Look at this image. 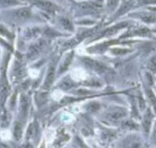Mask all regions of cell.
<instances>
[{
	"mask_svg": "<svg viewBox=\"0 0 156 148\" xmlns=\"http://www.w3.org/2000/svg\"><path fill=\"white\" fill-rule=\"evenodd\" d=\"M18 0H0V5L2 7H10L14 6L19 4Z\"/></svg>",
	"mask_w": 156,
	"mask_h": 148,
	"instance_id": "2e32d148",
	"label": "cell"
},
{
	"mask_svg": "<svg viewBox=\"0 0 156 148\" xmlns=\"http://www.w3.org/2000/svg\"><path fill=\"white\" fill-rule=\"evenodd\" d=\"M128 25V23L127 22H123L120 23H119L117 25L114 26V27H112V28H109L107 30H105V32L102 34V37H107V36H111L114 35L115 33L118 32V30L119 29H123V28H125L126 26Z\"/></svg>",
	"mask_w": 156,
	"mask_h": 148,
	"instance_id": "ba28073f",
	"label": "cell"
},
{
	"mask_svg": "<svg viewBox=\"0 0 156 148\" xmlns=\"http://www.w3.org/2000/svg\"><path fill=\"white\" fill-rule=\"evenodd\" d=\"M151 121H152V114L150 112V110H147V113L143 121V126L144 129V132L149 133L151 128Z\"/></svg>",
	"mask_w": 156,
	"mask_h": 148,
	"instance_id": "9c48e42d",
	"label": "cell"
},
{
	"mask_svg": "<svg viewBox=\"0 0 156 148\" xmlns=\"http://www.w3.org/2000/svg\"><path fill=\"white\" fill-rule=\"evenodd\" d=\"M96 5L89 3H83L80 5V9L85 13H94L96 11Z\"/></svg>",
	"mask_w": 156,
	"mask_h": 148,
	"instance_id": "8fae6325",
	"label": "cell"
},
{
	"mask_svg": "<svg viewBox=\"0 0 156 148\" xmlns=\"http://www.w3.org/2000/svg\"><path fill=\"white\" fill-rule=\"evenodd\" d=\"M46 45V42H45L44 39H40L38 40V42H36L35 44L29 48L28 54H27V57L29 59H34L35 57H37L41 51L44 49V48Z\"/></svg>",
	"mask_w": 156,
	"mask_h": 148,
	"instance_id": "7a4b0ae2",
	"label": "cell"
},
{
	"mask_svg": "<svg viewBox=\"0 0 156 148\" xmlns=\"http://www.w3.org/2000/svg\"><path fill=\"white\" fill-rule=\"evenodd\" d=\"M125 115H126V111L124 109L118 108V109L110 110L107 114V119L110 121H113V122H116V121H119L123 119Z\"/></svg>",
	"mask_w": 156,
	"mask_h": 148,
	"instance_id": "3957f363",
	"label": "cell"
},
{
	"mask_svg": "<svg viewBox=\"0 0 156 148\" xmlns=\"http://www.w3.org/2000/svg\"><path fill=\"white\" fill-rule=\"evenodd\" d=\"M72 60H73V55L70 54V55H68L67 57L65 58V60L63 61V63L60 64V66L58 68V73L59 74L64 73V71L67 70L68 68H69V66L71 64V62H72Z\"/></svg>",
	"mask_w": 156,
	"mask_h": 148,
	"instance_id": "30bf717a",
	"label": "cell"
},
{
	"mask_svg": "<svg viewBox=\"0 0 156 148\" xmlns=\"http://www.w3.org/2000/svg\"><path fill=\"white\" fill-rule=\"evenodd\" d=\"M123 127L126 129H136L137 128V125L133 121H125L123 122Z\"/></svg>",
	"mask_w": 156,
	"mask_h": 148,
	"instance_id": "44dd1931",
	"label": "cell"
},
{
	"mask_svg": "<svg viewBox=\"0 0 156 148\" xmlns=\"http://www.w3.org/2000/svg\"><path fill=\"white\" fill-rule=\"evenodd\" d=\"M8 94H9L8 87L4 85L1 87V90H0V101H1V104L3 103V101L6 99Z\"/></svg>",
	"mask_w": 156,
	"mask_h": 148,
	"instance_id": "e0dca14e",
	"label": "cell"
},
{
	"mask_svg": "<svg viewBox=\"0 0 156 148\" xmlns=\"http://www.w3.org/2000/svg\"><path fill=\"white\" fill-rule=\"evenodd\" d=\"M126 148H148V146L143 144L140 140L136 137H131L126 140L125 142Z\"/></svg>",
	"mask_w": 156,
	"mask_h": 148,
	"instance_id": "52a82bcc",
	"label": "cell"
},
{
	"mask_svg": "<svg viewBox=\"0 0 156 148\" xmlns=\"http://www.w3.org/2000/svg\"><path fill=\"white\" fill-rule=\"evenodd\" d=\"M35 135H36V127H35L34 124L30 125L27 131V138L28 139H34Z\"/></svg>",
	"mask_w": 156,
	"mask_h": 148,
	"instance_id": "ac0fdd59",
	"label": "cell"
},
{
	"mask_svg": "<svg viewBox=\"0 0 156 148\" xmlns=\"http://www.w3.org/2000/svg\"><path fill=\"white\" fill-rule=\"evenodd\" d=\"M147 94H148V96H149V98H150V101L152 102V104H153V105H154V106H155L156 105V97H155V96H154V94L153 93V91H152V90H148V92H147Z\"/></svg>",
	"mask_w": 156,
	"mask_h": 148,
	"instance_id": "cb8c5ba5",
	"label": "cell"
},
{
	"mask_svg": "<svg viewBox=\"0 0 156 148\" xmlns=\"http://www.w3.org/2000/svg\"><path fill=\"white\" fill-rule=\"evenodd\" d=\"M34 3L42 9L45 10V11H54V10L57 9L58 7L48 0H35Z\"/></svg>",
	"mask_w": 156,
	"mask_h": 148,
	"instance_id": "8992f818",
	"label": "cell"
},
{
	"mask_svg": "<svg viewBox=\"0 0 156 148\" xmlns=\"http://www.w3.org/2000/svg\"><path fill=\"white\" fill-rule=\"evenodd\" d=\"M38 32H39V29H37V28L29 29L25 32V36L28 38H31V37L36 35Z\"/></svg>",
	"mask_w": 156,
	"mask_h": 148,
	"instance_id": "7402d4cb",
	"label": "cell"
},
{
	"mask_svg": "<svg viewBox=\"0 0 156 148\" xmlns=\"http://www.w3.org/2000/svg\"><path fill=\"white\" fill-rule=\"evenodd\" d=\"M112 52L115 55H124V54L128 53L129 50H127V49H115L112 50Z\"/></svg>",
	"mask_w": 156,
	"mask_h": 148,
	"instance_id": "d4e9b609",
	"label": "cell"
},
{
	"mask_svg": "<svg viewBox=\"0 0 156 148\" xmlns=\"http://www.w3.org/2000/svg\"><path fill=\"white\" fill-rule=\"evenodd\" d=\"M145 77H146V81L147 82L149 83L150 85L153 84V77H152V75L149 73H147L146 75H145Z\"/></svg>",
	"mask_w": 156,
	"mask_h": 148,
	"instance_id": "83f0119b",
	"label": "cell"
},
{
	"mask_svg": "<svg viewBox=\"0 0 156 148\" xmlns=\"http://www.w3.org/2000/svg\"><path fill=\"white\" fill-rule=\"evenodd\" d=\"M150 9L151 11H153V12H156V7H152V8H150Z\"/></svg>",
	"mask_w": 156,
	"mask_h": 148,
	"instance_id": "1f68e13d",
	"label": "cell"
},
{
	"mask_svg": "<svg viewBox=\"0 0 156 148\" xmlns=\"http://www.w3.org/2000/svg\"><path fill=\"white\" fill-rule=\"evenodd\" d=\"M138 102H139V106H140V110H144L145 108V101L144 100V98L142 96L139 97L138 99Z\"/></svg>",
	"mask_w": 156,
	"mask_h": 148,
	"instance_id": "484cf974",
	"label": "cell"
},
{
	"mask_svg": "<svg viewBox=\"0 0 156 148\" xmlns=\"http://www.w3.org/2000/svg\"><path fill=\"white\" fill-rule=\"evenodd\" d=\"M31 15H32L31 11L28 8H23V9H17L13 13V18L16 20H19V21L29 20Z\"/></svg>",
	"mask_w": 156,
	"mask_h": 148,
	"instance_id": "5b68a950",
	"label": "cell"
},
{
	"mask_svg": "<svg viewBox=\"0 0 156 148\" xmlns=\"http://www.w3.org/2000/svg\"><path fill=\"white\" fill-rule=\"evenodd\" d=\"M131 7V3H124L121 7H120V9L118 11V13H116V16H120L122 14H124L125 12H127L128 10L130 9Z\"/></svg>",
	"mask_w": 156,
	"mask_h": 148,
	"instance_id": "d6986e66",
	"label": "cell"
},
{
	"mask_svg": "<svg viewBox=\"0 0 156 148\" xmlns=\"http://www.w3.org/2000/svg\"><path fill=\"white\" fill-rule=\"evenodd\" d=\"M54 76H55V64H51L48 68L47 76L45 78L44 83L43 85V88L45 90H48L51 87L53 82H54Z\"/></svg>",
	"mask_w": 156,
	"mask_h": 148,
	"instance_id": "277c9868",
	"label": "cell"
},
{
	"mask_svg": "<svg viewBox=\"0 0 156 148\" xmlns=\"http://www.w3.org/2000/svg\"><path fill=\"white\" fill-rule=\"evenodd\" d=\"M60 23L62 26L64 27V29H66L67 30H73V23H71L69 20H68L66 18H61L60 19Z\"/></svg>",
	"mask_w": 156,
	"mask_h": 148,
	"instance_id": "9a60e30c",
	"label": "cell"
},
{
	"mask_svg": "<svg viewBox=\"0 0 156 148\" xmlns=\"http://www.w3.org/2000/svg\"><path fill=\"white\" fill-rule=\"evenodd\" d=\"M21 148H34L33 147L32 145H30L29 143H27V144H24L23 146H22V147Z\"/></svg>",
	"mask_w": 156,
	"mask_h": 148,
	"instance_id": "f546056e",
	"label": "cell"
},
{
	"mask_svg": "<svg viewBox=\"0 0 156 148\" xmlns=\"http://www.w3.org/2000/svg\"><path fill=\"white\" fill-rule=\"evenodd\" d=\"M83 63L86 67L89 68V70H92L95 71L97 73H103V72H105L106 70H107L102 63L91 60L89 58L83 59Z\"/></svg>",
	"mask_w": 156,
	"mask_h": 148,
	"instance_id": "6da1fadb",
	"label": "cell"
},
{
	"mask_svg": "<svg viewBox=\"0 0 156 148\" xmlns=\"http://www.w3.org/2000/svg\"><path fill=\"white\" fill-rule=\"evenodd\" d=\"M78 93H80V95H86V94H89V91L87 90H80L77 91Z\"/></svg>",
	"mask_w": 156,
	"mask_h": 148,
	"instance_id": "f1b7e54d",
	"label": "cell"
},
{
	"mask_svg": "<svg viewBox=\"0 0 156 148\" xmlns=\"http://www.w3.org/2000/svg\"><path fill=\"white\" fill-rule=\"evenodd\" d=\"M154 140L156 141V125L155 127H154Z\"/></svg>",
	"mask_w": 156,
	"mask_h": 148,
	"instance_id": "4dcf8cb0",
	"label": "cell"
},
{
	"mask_svg": "<svg viewBox=\"0 0 156 148\" xmlns=\"http://www.w3.org/2000/svg\"><path fill=\"white\" fill-rule=\"evenodd\" d=\"M114 137V134L113 133H104L103 134V138L105 141H109Z\"/></svg>",
	"mask_w": 156,
	"mask_h": 148,
	"instance_id": "4316f807",
	"label": "cell"
},
{
	"mask_svg": "<svg viewBox=\"0 0 156 148\" xmlns=\"http://www.w3.org/2000/svg\"><path fill=\"white\" fill-rule=\"evenodd\" d=\"M29 101L26 96H22L21 98V113L23 116H25L29 110Z\"/></svg>",
	"mask_w": 156,
	"mask_h": 148,
	"instance_id": "4fadbf2b",
	"label": "cell"
},
{
	"mask_svg": "<svg viewBox=\"0 0 156 148\" xmlns=\"http://www.w3.org/2000/svg\"><path fill=\"white\" fill-rule=\"evenodd\" d=\"M74 83H73V81H71L69 79H64L63 81H61V83L59 84V87H60L61 89H63V90H69L71 88H73L74 87Z\"/></svg>",
	"mask_w": 156,
	"mask_h": 148,
	"instance_id": "5bb4252c",
	"label": "cell"
},
{
	"mask_svg": "<svg viewBox=\"0 0 156 148\" xmlns=\"http://www.w3.org/2000/svg\"><path fill=\"white\" fill-rule=\"evenodd\" d=\"M148 68L150 69V71L154 73L156 72V56H154L150 59V61L148 63Z\"/></svg>",
	"mask_w": 156,
	"mask_h": 148,
	"instance_id": "ffe728a7",
	"label": "cell"
},
{
	"mask_svg": "<svg viewBox=\"0 0 156 148\" xmlns=\"http://www.w3.org/2000/svg\"><path fill=\"white\" fill-rule=\"evenodd\" d=\"M0 148H8L6 146H4V145H0Z\"/></svg>",
	"mask_w": 156,
	"mask_h": 148,
	"instance_id": "d6a6232c",
	"label": "cell"
},
{
	"mask_svg": "<svg viewBox=\"0 0 156 148\" xmlns=\"http://www.w3.org/2000/svg\"><path fill=\"white\" fill-rule=\"evenodd\" d=\"M99 109V105L96 102H93L90 103L88 106V110H89L90 112H95L98 110Z\"/></svg>",
	"mask_w": 156,
	"mask_h": 148,
	"instance_id": "603a6c76",
	"label": "cell"
},
{
	"mask_svg": "<svg viewBox=\"0 0 156 148\" xmlns=\"http://www.w3.org/2000/svg\"><path fill=\"white\" fill-rule=\"evenodd\" d=\"M23 134V126L22 124L19 121H17L13 126V136L16 140H19L21 138Z\"/></svg>",
	"mask_w": 156,
	"mask_h": 148,
	"instance_id": "7c38bea8",
	"label": "cell"
}]
</instances>
